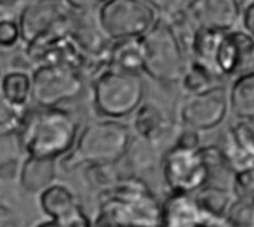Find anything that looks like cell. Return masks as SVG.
Returning <instances> with one entry per match:
<instances>
[{"label": "cell", "instance_id": "6da1fadb", "mask_svg": "<svg viewBox=\"0 0 254 227\" xmlns=\"http://www.w3.org/2000/svg\"><path fill=\"white\" fill-rule=\"evenodd\" d=\"M98 214L94 227H161L162 204L137 175L119 181L97 195Z\"/></svg>", "mask_w": 254, "mask_h": 227}, {"label": "cell", "instance_id": "7a4b0ae2", "mask_svg": "<svg viewBox=\"0 0 254 227\" xmlns=\"http://www.w3.org/2000/svg\"><path fill=\"white\" fill-rule=\"evenodd\" d=\"M79 134V122L68 110L36 109L16 140L25 156L58 161L71 153Z\"/></svg>", "mask_w": 254, "mask_h": 227}, {"label": "cell", "instance_id": "3957f363", "mask_svg": "<svg viewBox=\"0 0 254 227\" xmlns=\"http://www.w3.org/2000/svg\"><path fill=\"white\" fill-rule=\"evenodd\" d=\"M132 138L129 126L121 120L91 122L80 131L74 149L61 159L60 167L70 172L80 167L116 165L127 158Z\"/></svg>", "mask_w": 254, "mask_h": 227}, {"label": "cell", "instance_id": "277c9868", "mask_svg": "<svg viewBox=\"0 0 254 227\" xmlns=\"http://www.w3.org/2000/svg\"><path fill=\"white\" fill-rule=\"evenodd\" d=\"M144 89L141 74L107 68L92 80V104L104 119L121 120L144 103Z\"/></svg>", "mask_w": 254, "mask_h": 227}, {"label": "cell", "instance_id": "5b68a950", "mask_svg": "<svg viewBox=\"0 0 254 227\" xmlns=\"http://www.w3.org/2000/svg\"><path fill=\"white\" fill-rule=\"evenodd\" d=\"M143 40L146 49L144 74L162 85H179L190 59L174 28L159 19Z\"/></svg>", "mask_w": 254, "mask_h": 227}, {"label": "cell", "instance_id": "8992f818", "mask_svg": "<svg viewBox=\"0 0 254 227\" xmlns=\"http://www.w3.org/2000/svg\"><path fill=\"white\" fill-rule=\"evenodd\" d=\"M159 21L152 1L146 0H107L98 7V22L112 40L144 37Z\"/></svg>", "mask_w": 254, "mask_h": 227}, {"label": "cell", "instance_id": "52a82bcc", "mask_svg": "<svg viewBox=\"0 0 254 227\" xmlns=\"http://www.w3.org/2000/svg\"><path fill=\"white\" fill-rule=\"evenodd\" d=\"M161 165L170 193L195 195L210 183V170L202 149L173 146L162 153Z\"/></svg>", "mask_w": 254, "mask_h": 227}, {"label": "cell", "instance_id": "ba28073f", "mask_svg": "<svg viewBox=\"0 0 254 227\" xmlns=\"http://www.w3.org/2000/svg\"><path fill=\"white\" fill-rule=\"evenodd\" d=\"M31 101L36 109H58L79 98L85 89V77L67 65H43L31 73Z\"/></svg>", "mask_w": 254, "mask_h": 227}, {"label": "cell", "instance_id": "9c48e42d", "mask_svg": "<svg viewBox=\"0 0 254 227\" xmlns=\"http://www.w3.org/2000/svg\"><path fill=\"white\" fill-rule=\"evenodd\" d=\"M229 110V89L222 85L201 94L186 95L177 107V122L180 126L205 132L219 128Z\"/></svg>", "mask_w": 254, "mask_h": 227}, {"label": "cell", "instance_id": "30bf717a", "mask_svg": "<svg viewBox=\"0 0 254 227\" xmlns=\"http://www.w3.org/2000/svg\"><path fill=\"white\" fill-rule=\"evenodd\" d=\"M214 74L225 80L254 71V39L246 30L223 31L216 49Z\"/></svg>", "mask_w": 254, "mask_h": 227}, {"label": "cell", "instance_id": "8fae6325", "mask_svg": "<svg viewBox=\"0 0 254 227\" xmlns=\"http://www.w3.org/2000/svg\"><path fill=\"white\" fill-rule=\"evenodd\" d=\"M68 1L30 0L25 1L18 16L24 46L48 34L68 19Z\"/></svg>", "mask_w": 254, "mask_h": 227}, {"label": "cell", "instance_id": "7c38bea8", "mask_svg": "<svg viewBox=\"0 0 254 227\" xmlns=\"http://www.w3.org/2000/svg\"><path fill=\"white\" fill-rule=\"evenodd\" d=\"M232 175L254 170V129L246 122L231 125L217 144Z\"/></svg>", "mask_w": 254, "mask_h": 227}, {"label": "cell", "instance_id": "4fadbf2b", "mask_svg": "<svg viewBox=\"0 0 254 227\" xmlns=\"http://www.w3.org/2000/svg\"><path fill=\"white\" fill-rule=\"evenodd\" d=\"M131 129L137 138L158 149L165 146L168 140L174 143L179 132L176 131L174 122L170 119L164 107L152 101H144L132 114Z\"/></svg>", "mask_w": 254, "mask_h": 227}, {"label": "cell", "instance_id": "5bb4252c", "mask_svg": "<svg viewBox=\"0 0 254 227\" xmlns=\"http://www.w3.org/2000/svg\"><path fill=\"white\" fill-rule=\"evenodd\" d=\"M244 3L237 0L190 1V15L196 27L232 31L243 21Z\"/></svg>", "mask_w": 254, "mask_h": 227}, {"label": "cell", "instance_id": "9a60e30c", "mask_svg": "<svg viewBox=\"0 0 254 227\" xmlns=\"http://www.w3.org/2000/svg\"><path fill=\"white\" fill-rule=\"evenodd\" d=\"M220 219L204 211L193 195L170 193L162 202L161 227H210Z\"/></svg>", "mask_w": 254, "mask_h": 227}, {"label": "cell", "instance_id": "2e32d148", "mask_svg": "<svg viewBox=\"0 0 254 227\" xmlns=\"http://www.w3.org/2000/svg\"><path fill=\"white\" fill-rule=\"evenodd\" d=\"M144 62L146 49L143 37L122 39L112 43L109 54V68L131 74H143Z\"/></svg>", "mask_w": 254, "mask_h": 227}, {"label": "cell", "instance_id": "e0dca14e", "mask_svg": "<svg viewBox=\"0 0 254 227\" xmlns=\"http://www.w3.org/2000/svg\"><path fill=\"white\" fill-rule=\"evenodd\" d=\"M57 174V161L25 156L21 165L19 184L24 192L40 195L54 184Z\"/></svg>", "mask_w": 254, "mask_h": 227}, {"label": "cell", "instance_id": "ac0fdd59", "mask_svg": "<svg viewBox=\"0 0 254 227\" xmlns=\"http://www.w3.org/2000/svg\"><path fill=\"white\" fill-rule=\"evenodd\" d=\"M39 205L49 219H65L82 210L74 193L63 184H52L39 195Z\"/></svg>", "mask_w": 254, "mask_h": 227}, {"label": "cell", "instance_id": "d6986e66", "mask_svg": "<svg viewBox=\"0 0 254 227\" xmlns=\"http://www.w3.org/2000/svg\"><path fill=\"white\" fill-rule=\"evenodd\" d=\"M229 103L232 113L240 122L254 123V71L232 80L229 88Z\"/></svg>", "mask_w": 254, "mask_h": 227}, {"label": "cell", "instance_id": "ffe728a7", "mask_svg": "<svg viewBox=\"0 0 254 227\" xmlns=\"http://www.w3.org/2000/svg\"><path fill=\"white\" fill-rule=\"evenodd\" d=\"M33 79L27 71L9 70L1 76V101L12 106H27L31 100Z\"/></svg>", "mask_w": 254, "mask_h": 227}, {"label": "cell", "instance_id": "44dd1931", "mask_svg": "<svg viewBox=\"0 0 254 227\" xmlns=\"http://www.w3.org/2000/svg\"><path fill=\"white\" fill-rule=\"evenodd\" d=\"M193 198L204 211L216 217H226L231 207L237 201L232 187L217 184H207L199 192H196Z\"/></svg>", "mask_w": 254, "mask_h": 227}, {"label": "cell", "instance_id": "7402d4cb", "mask_svg": "<svg viewBox=\"0 0 254 227\" xmlns=\"http://www.w3.org/2000/svg\"><path fill=\"white\" fill-rule=\"evenodd\" d=\"M222 79L214 76L210 70L202 67L198 62L190 61L188 70L180 82V86L186 92V95H195L205 91H210L216 86H222Z\"/></svg>", "mask_w": 254, "mask_h": 227}, {"label": "cell", "instance_id": "603a6c76", "mask_svg": "<svg viewBox=\"0 0 254 227\" xmlns=\"http://www.w3.org/2000/svg\"><path fill=\"white\" fill-rule=\"evenodd\" d=\"M119 164H116V165H92V167L83 168L85 180L89 184V187L97 190L98 193H101V192H106V190L115 187L119 181L127 178L125 175H122V172L118 167Z\"/></svg>", "mask_w": 254, "mask_h": 227}, {"label": "cell", "instance_id": "cb8c5ba5", "mask_svg": "<svg viewBox=\"0 0 254 227\" xmlns=\"http://www.w3.org/2000/svg\"><path fill=\"white\" fill-rule=\"evenodd\" d=\"M30 114L27 106H12L1 101L0 106V137H16Z\"/></svg>", "mask_w": 254, "mask_h": 227}, {"label": "cell", "instance_id": "d4e9b609", "mask_svg": "<svg viewBox=\"0 0 254 227\" xmlns=\"http://www.w3.org/2000/svg\"><path fill=\"white\" fill-rule=\"evenodd\" d=\"M159 149L134 137L131 147L128 150V155L125 159H128V162L131 164L129 167L132 168H140V170H149L155 167L156 162V152Z\"/></svg>", "mask_w": 254, "mask_h": 227}, {"label": "cell", "instance_id": "484cf974", "mask_svg": "<svg viewBox=\"0 0 254 227\" xmlns=\"http://www.w3.org/2000/svg\"><path fill=\"white\" fill-rule=\"evenodd\" d=\"M226 220L234 227H254V202L237 199L226 214Z\"/></svg>", "mask_w": 254, "mask_h": 227}, {"label": "cell", "instance_id": "4316f807", "mask_svg": "<svg viewBox=\"0 0 254 227\" xmlns=\"http://www.w3.org/2000/svg\"><path fill=\"white\" fill-rule=\"evenodd\" d=\"M232 190L237 199L254 202V170L235 174L232 177Z\"/></svg>", "mask_w": 254, "mask_h": 227}, {"label": "cell", "instance_id": "83f0119b", "mask_svg": "<svg viewBox=\"0 0 254 227\" xmlns=\"http://www.w3.org/2000/svg\"><path fill=\"white\" fill-rule=\"evenodd\" d=\"M19 42H22V37L18 19H0V46L12 49Z\"/></svg>", "mask_w": 254, "mask_h": 227}, {"label": "cell", "instance_id": "f1b7e54d", "mask_svg": "<svg viewBox=\"0 0 254 227\" xmlns=\"http://www.w3.org/2000/svg\"><path fill=\"white\" fill-rule=\"evenodd\" d=\"M34 227H94V223L89 220V217L85 214L83 208L77 213H74L70 217L65 219H49L45 222H40Z\"/></svg>", "mask_w": 254, "mask_h": 227}, {"label": "cell", "instance_id": "f546056e", "mask_svg": "<svg viewBox=\"0 0 254 227\" xmlns=\"http://www.w3.org/2000/svg\"><path fill=\"white\" fill-rule=\"evenodd\" d=\"M243 25H244V30L254 39V0L244 3Z\"/></svg>", "mask_w": 254, "mask_h": 227}, {"label": "cell", "instance_id": "4dcf8cb0", "mask_svg": "<svg viewBox=\"0 0 254 227\" xmlns=\"http://www.w3.org/2000/svg\"><path fill=\"white\" fill-rule=\"evenodd\" d=\"M210 227H234L228 220H226V217H223V219H220L217 223H214V225H211Z\"/></svg>", "mask_w": 254, "mask_h": 227}, {"label": "cell", "instance_id": "1f68e13d", "mask_svg": "<svg viewBox=\"0 0 254 227\" xmlns=\"http://www.w3.org/2000/svg\"><path fill=\"white\" fill-rule=\"evenodd\" d=\"M1 227H15L13 225H9V223H6V222H1Z\"/></svg>", "mask_w": 254, "mask_h": 227}]
</instances>
